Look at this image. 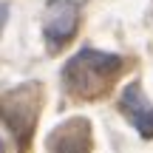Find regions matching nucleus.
Segmentation results:
<instances>
[{"label": "nucleus", "instance_id": "4", "mask_svg": "<svg viewBox=\"0 0 153 153\" xmlns=\"http://www.w3.org/2000/svg\"><path fill=\"white\" fill-rule=\"evenodd\" d=\"M94 133L85 116H71L60 122L45 139V153H91Z\"/></svg>", "mask_w": 153, "mask_h": 153}, {"label": "nucleus", "instance_id": "2", "mask_svg": "<svg viewBox=\"0 0 153 153\" xmlns=\"http://www.w3.org/2000/svg\"><path fill=\"white\" fill-rule=\"evenodd\" d=\"M40 114V85H20L0 99V116L17 139H28Z\"/></svg>", "mask_w": 153, "mask_h": 153}, {"label": "nucleus", "instance_id": "5", "mask_svg": "<svg viewBox=\"0 0 153 153\" xmlns=\"http://www.w3.org/2000/svg\"><path fill=\"white\" fill-rule=\"evenodd\" d=\"M119 111L128 116L133 128L139 131L142 139H153V105L145 97L139 82H128L119 94Z\"/></svg>", "mask_w": 153, "mask_h": 153}, {"label": "nucleus", "instance_id": "7", "mask_svg": "<svg viewBox=\"0 0 153 153\" xmlns=\"http://www.w3.org/2000/svg\"><path fill=\"white\" fill-rule=\"evenodd\" d=\"M0 150H3V139H0Z\"/></svg>", "mask_w": 153, "mask_h": 153}, {"label": "nucleus", "instance_id": "3", "mask_svg": "<svg viewBox=\"0 0 153 153\" xmlns=\"http://www.w3.org/2000/svg\"><path fill=\"white\" fill-rule=\"evenodd\" d=\"M79 3L76 0H48L43 11V34L51 48H60L76 34Z\"/></svg>", "mask_w": 153, "mask_h": 153}, {"label": "nucleus", "instance_id": "6", "mask_svg": "<svg viewBox=\"0 0 153 153\" xmlns=\"http://www.w3.org/2000/svg\"><path fill=\"white\" fill-rule=\"evenodd\" d=\"M6 20H9V6H6V3H0V31H3Z\"/></svg>", "mask_w": 153, "mask_h": 153}, {"label": "nucleus", "instance_id": "1", "mask_svg": "<svg viewBox=\"0 0 153 153\" xmlns=\"http://www.w3.org/2000/svg\"><path fill=\"white\" fill-rule=\"evenodd\" d=\"M119 71H122L119 54L99 51V48H79L62 65V85L74 97L91 99V97H99Z\"/></svg>", "mask_w": 153, "mask_h": 153}]
</instances>
